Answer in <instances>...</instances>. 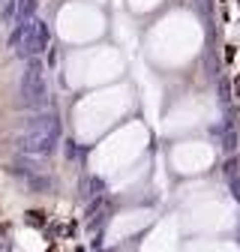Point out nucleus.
Here are the masks:
<instances>
[{"label":"nucleus","mask_w":240,"mask_h":252,"mask_svg":"<svg viewBox=\"0 0 240 252\" xmlns=\"http://www.w3.org/2000/svg\"><path fill=\"white\" fill-rule=\"evenodd\" d=\"M57 138H60V123L54 114H45L21 135L18 144H21V150H30V153H48L57 144Z\"/></svg>","instance_id":"nucleus-2"},{"label":"nucleus","mask_w":240,"mask_h":252,"mask_svg":"<svg viewBox=\"0 0 240 252\" xmlns=\"http://www.w3.org/2000/svg\"><path fill=\"white\" fill-rule=\"evenodd\" d=\"M9 45L21 54V57H30L33 60L36 54H42L45 48H48V27L42 24V21H24V24H18V30L9 36Z\"/></svg>","instance_id":"nucleus-1"},{"label":"nucleus","mask_w":240,"mask_h":252,"mask_svg":"<svg viewBox=\"0 0 240 252\" xmlns=\"http://www.w3.org/2000/svg\"><path fill=\"white\" fill-rule=\"evenodd\" d=\"M21 99L27 108H42L45 99H48V84H45V69L42 63L33 57L24 69V78H21Z\"/></svg>","instance_id":"nucleus-3"},{"label":"nucleus","mask_w":240,"mask_h":252,"mask_svg":"<svg viewBox=\"0 0 240 252\" xmlns=\"http://www.w3.org/2000/svg\"><path fill=\"white\" fill-rule=\"evenodd\" d=\"M27 222H30V225H36V228L45 225V213H42V210H30V213H27Z\"/></svg>","instance_id":"nucleus-4"}]
</instances>
